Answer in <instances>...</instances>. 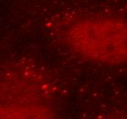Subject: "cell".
<instances>
[{"instance_id":"cell-1","label":"cell","mask_w":127,"mask_h":119,"mask_svg":"<svg viewBox=\"0 0 127 119\" xmlns=\"http://www.w3.org/2000/svg\"><path fill=\"white\" fill-rule=\"evenodd\" d=\"M69 43L76 50L97 61L127 60V25L114 20L81 21L69 28Z\"/></svg>"}]
</instances>
